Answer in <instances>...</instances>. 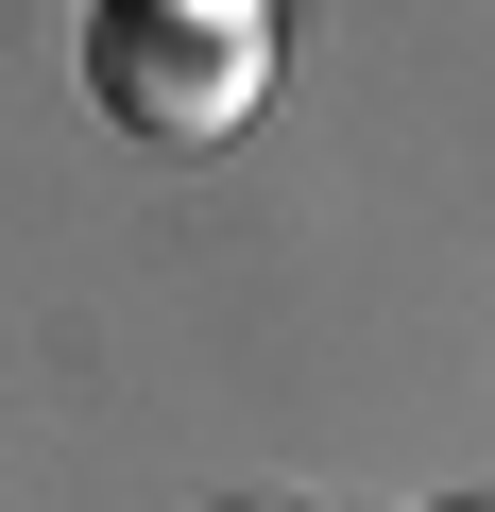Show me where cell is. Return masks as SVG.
<instances>
[{
  "label": "cell",
  "mask_w": 495,
  "mask_h": 512,
  "mask_svg": "<svg viewBox=\"0 0 495 512\" xmlns=\"http://www.w3.org/2000/svg\"><path fill=\"white\" fill-rule=\"evenodd\" d=\"M274 86V0H86V103L154 154L239 137Z\"/></svg>",
  "instance_id": "obj_1"
},
{
  "label": "cell",
  "mask_w": 495,
  "mask_h": 512,
  "mask_svg": "<svg viewBox=\"0 0 495 512\" xmlns=\"http://www.w3.org/2000/svg\"><path fill=\"white\" fill-rule=\"evenodd\" d=\"M205 512H291V495H205Z\"/></svg>",
  "instance_id": "obj_2"
},
{
  "label": "cell",
  "mask_w": 495,
  "mask_h": 512,
  "mask_svg": "<svg viewBox=\"0 0 495 512\" xmlns=\"http://www.w3.org/2000/svg\"><path fill=\"white\" fill-rule=\"evenodd\" d=\"M444 512H495V495H444Z\"/></svg>",
  "instance_id": "obj_3"
}]
</instances>
